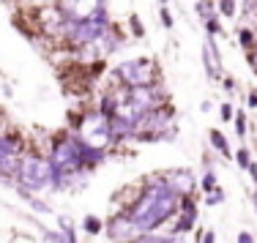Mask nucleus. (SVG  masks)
<instances>
[{"label": "nucleus", "instance_id": "nucleus-1", "mask_svg": "<svg viewBox=\"0 0 257 243\" xmlns=\"http://www.w3.org/2000/svg\"><path fill=\"white\" fill-rule=\"evenodd\" d=\"M178 208H181L178 194L170 189L164 178H159L140 194V199L126 210V213L132 216V221L137 224L143 232H151V229L162 227L170 216H175Z\"/></svg>", "mask_w": 257, "mask_h": 243}, {"label": "nucleus", "instance_id": "nucleus-2", "mask_svg": "<svg viewBox=\"0 0 257 243\" xmlns=\"http://www.w3.org/2000/svg\"><path fill=\"white\" fill-rule=\"evenodd\" d=\"M109 14H107V9H96L90 17H82V20H74V25H71L69 30V44H74V47H85V44H96V41L101 39L104 33L109 30Z\"/></svg>", "mask_w": 257, "mask_h": 243}, {"label": "nucleus", "instance_id": "nucleus-3", "mask_svg": "<svg viewBox=\"0 0 257 243\" xmlns=\"http://www.w3.org/2000/svg\"><path fill=\"white\" fill-rule=\"evenodd\" d=\"M17 175L25 189H47L52 183V161L41 159V156H25V159H20Z\"/></svg>", "mask_w": 257, "mask_h": 243}, {"label": "nucleus", "instance_id": "nucleus-4", "mask_svg": "<svg viewBox=\"0 0 257 243\" xmlns=\"http://www.w3.org/2000/svg\"><path fill=\"white\" fill-rule=\"evenodd\" d=\"M115 74L126 82V88L134 85H156V66L148 58H137V60H126L115 69Z\"/></svg>", "mask_w": 257, "mask_h": 243}, {"label": "nucleus", "instance_id": "nucleus-5", "mask_svg": "<svg viewBox=\"0 0 257 243\" xmlns=\"http://www.w3.org/2000/svg\"><path fill=\"white\" fill-rule=\"evenodd\" d=\"M107 232H109V238H112V240H137L140 235H143V229L132 221V216H128V213H118V216L109 218Z\"/></svg>", "mask_w": 257, "mask_h": 243}, {"label": "nucleus", "instance_id": "nucleus-6", "mask_svg": "<svg viewBox=\"0 0 257 243\" xmlns=\"http://www.w3.org/2000/svg\"><path fill=\"white\" fill-rule=\"evenodd\" d=\"M55 9L63 11L71 20H82V17H90L96 9H101V0H52Z\"/></svg>", "mask_w": 257, "mask_h": 243}, {"label": "nucleus", "instance_id": "nucleus-7", "mask_svg": "<svg viewBox=\"0 0 257 243\" xmlns=\"http://www.w3.org/2000/svg\"><path fill=\"white\" fill-rule=\"evenodd\" d=\"M203 60H205L208 77H211V80H219V77H222V58H219V50H216L213 36H208L205 44H203Z\"/></svg>", "mask_w": 257, "mask_h": 243}, {"label": "nucleus", "instance_id": "nucleus-8", "mask_svg": "<svg viewBox=\"0 0 257 243\" xmlns=\"http://www.w3.org/2000/svg\"><path fill=\"white\" fill-rule=\"evenodd\" d=\"M164 180H167V186L178 194V197H183V194H192L194 186H197V180H194V175L189 172V169H175V172H170Z\"/></svg>", "mask_w": 257, "mask_h": 243}, {"label": "nucleus", "instance_id": "nucleus-9", "mask_svg": "<svg viewBox=\"0 0 257 243\" xmlns=\"http://www.w3.org/2000/svg\"><path fill=\"white\" fill-rule=\"evenodd\" d=\"M208 137H211V145L219 150V153H222V156H230V145H227V139H224L222 131H219V129H211V134H208Z\"/></svg>", "mask_w": 257, "mask_h": 243}, {"label": "nucleus", "instance_id": "nucleus-10", "mask_svg": "<svg viewBox=\"0 0 257 243\" xmlns=\"http://www.w3.org/2000/svg\"><path fill=\"white\" fill-rule=\"evenodd\" d=\"M216 11L222 17H235L238 14V0H219L216 3Z\"/></svg>", "mask_w": 257, "mask_h": 243}, {"label": "nucleus", "instance_id": "nucleus-11", "mask_svg": "<svg viewBox=\"0 0 257 243\" xmlns=\"http://www.w3.org/2000/svg\"><path fill=\"white\" fill-rule=\"evenodd\" d=\"M194 9H197V14L203 17V20H211V17H216V6H213L211 0H197V6H194Z\"/></svg>", "mask_w": 257, "mask_h": 243}, {"label": "nucleus", "instance_id": "nucleus-12", "mask_svg": "<svg viewBox=\"0 0 257 243\" xmlns=\"http://www.w3.org/2000/svg\"><path fill=\"white\" fill-rule=\"evenodd\" d=\"M143 243H181V232H170V235H148V238H143Z\"/></svg>", "mask_w": 257, "mask_h": 243}, {"label": "nucleus", "instance_id": "nucleus-13", "mask_svg": "<svg viewBox=\"0 0 257 243\" xmlns=\"http://www.w3.org/2000/svg\"><path fill=\"white\" fill-rule=\"evenodd\" d=\"M238 41H241V47H246V50H252V47L257 44V36H254L249 28H241V30H238Z\"/></svg>", "mask_w": 257, "mask_h": 243}, {"label": "nucleus", "instance_id": "nucleus-14", "mask_svg": "<svg viewBox=\"0 0 257 243\" xmlns=\"http://www.w3.org/2000/svg\"><path fill=\"white\" fill-rule=\"evenodd\" d=\"M82 227H85V232H88V235H99L101 229H104V224H101V221H99V218H96V216H85Z\"/></svg>", "mask_w": 257, "mask_h": 243}, {"label": "nucleus", "instance_id": "nucleus-15", "mask_svg": "<svg viewBox=\"0 0 257 243\" xmlns=\"http://www.w3.org/2000/svg\"><path fill=\"white\" fill-rule=\"evenodd\" d=\"M128 28H132L134 39H143V36H145V28H143V22H140L137 14H128Z\"/></svg>", "mask_w": 257, "mask_h": 243}, {"label": "nucleus", "instance_id": "nucleus-16", "mask_svg": "<svg viewBox=\"0 0 257 243\" xmlns=\"http://www.w3.org/2000/svg\"><path fill=\"white\" fill-rule=\"evenodd\" d=\"M20 197H25V199H28V202H30V205H33V210H39V213H41V216H47V213H52V210H50V205H44V202H41V199H33V197H30V194H28V191H20Z\"/></svg>", "mask_w": 257, "mask_h": 243}, {"label": "nucleus", "instance_id": "nucleus-17", "mask_svg": "<svg viewBox=\"0 0 257 243\" xmlns=\"http://www.w3.org/2000/svg\"><path fill=\"white\" fill-rule=\"evenodd\" d=\"M222 199H224V191L219 189V186H213V189L208 191V199H205V202H208V205H219Z\"/></svg>", "mask_w": 257, "mask_h": 243}, {"label": "nucleus", "instance_id": "nucleus-18", "mask_svg": "<svg viewBox=\"0 0 257 243\" xmlns=\"http://www.w3.org/2000/svg\"><path fill=\"white\" fill-rule=\"evenodd\" d=\"M205 30H208V36H222V25H219V20H216V17L205 20Z\"/></svg>", "mask_w": 257, "mask_h": 243}, {"label": "nucleus", "instance_id": "nucleus-19", "mask_svg": "<svg viewBox=\"0 0 257 243\" xmlns=\"http://www.w3.org/2000/svg\"><path fill=\"white\" fill-rule=\"evenodd\" d=\"M235 134H238V137L246 134V118H243V112L235 115Z\"/></svg>", "mask_w": 257, "mask_h": 243}, {"label": "nucleus", "instance_id": "nucleus-20", "mask_svg": "<svg viewBox=\"0 0 257 243\" xmlns=\"http://www.w3.org/2000/svg\"><path fill=\"white\" fill-rule=\"evenodd\" d=\"M235 161L241 164L243 169H246L249 164H252V161H249V150H246V148H238V156H235Z\"/></svg>", "mask_w": 257, "mask_h": 243}, {"label": "nucleus", "instance_id": "nucleus-21", "mask_svg": "<svg viewBox=\"0 0 257 243\" xmlns=\"http://www.w3.org/2000/svg\"><path fill=\"white\" fill-rule=\"evenodd\" d=\"M159 17H162V25L164 28H173V14H170V9H162V14H159Z\"/></svg>", "mask_w": 257, "mask_h": 243}, {"label": "nucleus", "instance_id": "nucleus-22", "mask_svg": "<svg viewBox=\"0 0 257 243\" xmlns=\"http://www.w3.org/2000/svg\"><path fill=\"white\" fill-rule=\"evenodd\" d=\"M213 186H216V175H213V172H208L205 178H203V189H205V191H211Z\"/></svg>", "mask_w": 257, "mask_h": 243}, {"label": "nucleus", "instance_id": "nucleus-23", "mask_svg": "<svg viewBox=\"0 0 257 243\" xmlns=\"http://www.w3.org/2000/svg\"><path fill=\"white\" fill-rule=\"evenodd\" d=\"M44 238L50 240V243H66V238H60L58 232H50V229H44Z\"/></svg>", "mask_w": 257, "mask_h": 243}, {"label": "nucleus", "instance_id": "nucleus-24", "mask_svg": "<svg viewBox=\"0 0 257 243\" xmlns=\"http://www.w3.org/2000/svg\"><path fill=\"white\" fill-rule=\"evenodd\" d=\"M203 243H216V232H211V229L203 232Z\"/></svg>", "mask_w": 257, "mask_h": 243}, {"label": "nucleus", "instance_id": "nucleus-25", "mask_svg": "<svg viewBox=\"0 0 257 243\" xmlns=\"http://www.w3.org/2000/svg\"><path fill=\"white\" fill-rule=\"evenodd\" d=\"M222 118H224V120H232V107H230V104L222 107Z\"/></svg>", "mask_w": 257, "mask_h": 243}, {"label": "nucleus", "instance_id": "nucleus-26", "mask_svg": "<svg viewBox=\"0 0 257 243\" xmlns=\"http://www.w3.org/2000/svg\"><path fill=\"white\" fill-rule=\"evenodd\" d=\"M238 243H254L252 240V232H241V235H238Z\"/></svg>", "mask_w": 257, "mask_h": 243}, {"label": "nucleus", "instance_id": "nucleus-27", "mask_svg": "<svg viewBox=\"0 0 257 243\" xmlns=\"http://www.w3.org/2000/svg\"><path fill=\"white\" fill-rule=\"evenodd\" d=\"M249 107H257V90H252V93H249Z\"/></svg>", "mask_w": 257, "mask_h": 243}, {"label": "nucleus", "instance_id": "nucleus-28", "mask_svg": "<svg viewBox=\"0 0 257 243\" xmlns=\"http://www.w3.org/2000/svg\"><path fill=\"white\" fill-rule=\"evenodd\" d=\"M224 88H227L230 93H235V82H232V80H224Z\"/></svg>", "mask_w": 257, "mask_h": 243}, {"label": "nucleus", "instance_id": "nucleus-29", "mask_svg": "<svg viewBox=\"0 0 257 243\" xmlns=\"http://www.w3.org/2000/svg\"><path fill=\"white\" fill-rule=\"evenodd\" d=\"M246 169H249V175H252V178L257 180V164H249V167H246Z\"/></svg>", "mask_w": 257, "mask_h": 243}, {"label": "nucleus", "instance_id": "nucleus-30", "mask_svg": "<svg viewBox=\"0 0 257 243\" xmlns=\"http://www.w3.org/2000/svg\"><path fill=\"white\" fill-rule=\"evenodd\" d=\"M252 69L257 71V44H254V52H252Z\"/></svg>", "mask_w": 257, "mask_h": 243}, {"label": "nucleus", "instance_id": "nucleus-31", "mask_svg": "<svg viewBox=\"0 0 257 243\" xmlns=\"http://www.w3.org/2000/svg\"><path fill=\"white\" fill-rule=\"evenodd\" d=\"M254 208H257V191H254Z\"/></svg>", "mask_w": 257, "mask_h": 243}, {"label": "nucleus", "instance_id": "nucleus-32", "mask_svg": "<svg viewBox=\"0 0 257 243\" xmlns=\"http://www.w3.org/2000/svg\"><path fill=\"white\" fill-rule=\"evenodd\" d=\"M101 3H104V6H107V3H109V0H101Z\"/></svg>", "mask_w": 257, "mask_h": 243}, {"label": "nucleus", "instance_id": "nucleus-33", "mask_svg": "<svg viewBox=\"0 0 257 243\" xmlns=\"http://www.w3.org/2000/svg\"><path fill=\"white\" fill-rule=\"evenodd\" d=\"M162 3H170V0H162Z\"/></svg>", "mask_w": 257, "mask_h": 243}, {"label": "nucleus", "instance_id": "nucleus-34", "mask_svg": "<svg viewBox=\"0 0 257 243\" xmlns=\"http://www.w3.org/2000/svg\"><path fill=\"white\" fill-rule=\"evenodd\" d=\"M254 36H257V30H254Z\"/></svg>", "mask_w": 257, "mask_h": 243}]
</instances>
